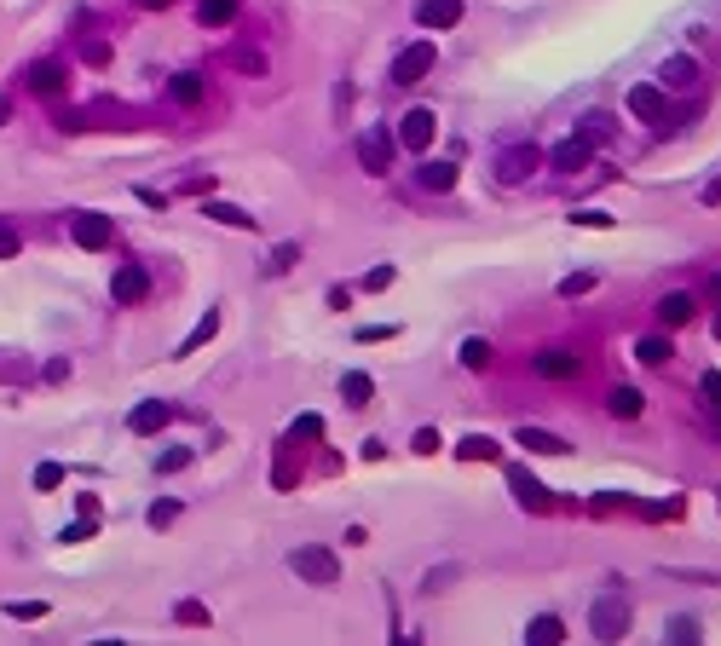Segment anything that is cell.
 Segmentation results:
<instances>
[{
    "instance_id": "cell-1",
    "label": "cell",
    "mask_w": 721,
    "mask_h": 646,
    "mask_svg": "<svg viewBox=\"0 0 721 646\" xmlns=\"http://www.w3.org/2000/svg\"><path fill=\"white\" fill-rule=\"evenodd\" d=\"M289 572L306 577V583H341V560H335V548L306 543V548H294V554H289Z\"/></svg>"
},
{
    "instance_id": "cell-2",
    "label": "cell",
    "mask_w": 721,
    "mask_h": 646,
    "mask_svg": "<svg viewBox=\"0 0 721 646\" xmlns=\"http://www.w3.org/2000/svg\"><path fill=\"white\" fill-rule=\"evenodd\" d=\"M589 629H594V641H623V635H630V601H618V594L594 601Z\"/></svg>"
},
{
    "instance_id": "cell-3",
    "label": "cell",
    "mask_w": 721,
    "mask_h": 646,
    "mask_svg": "<svg viewBox=\"0 0 721 646\" xmlns=\"http://www.w3.org/2000/svg\"><path fill=\"white\" fill-rule=\"evenodd\" d=\"M433 58H438V46H433V41H410V46H404V53L393 58V87H416L421 75L433 70Z\"/></svg>"
},
{
    "instance_id": "cell-4",
    "label": "cell",
    "mask_w": 721,
    "mask_h": 646,
    "mask_svg": "<svg viewBox=\"0 0 721 646\" xmlns=\"http://www.w3.org/2000/svg\"><path fill=\"white\" fill-rule=\"evenodd\" d=\"M537 168H543V150H537V145H508L503 156H496V168H491V173H496L503 185H525Z\"/></svg>"
},
{
    "instance_id": "cell-5",
    "label": "cell",
    "mask_w": 721,
    "mask_h": 646,
    "mask_svg": "<svg viewBox=\"0 0 721 646\" xmlns=\"http://www.w3.org/2000/svg\"><path fill=\"white\" fill-rule=\"evenodd\" d=\"M630 110H635V121H647V128H664L669 121L664 87H630Z\"/></svg>"
},
{
    "instance_id": "cell-6",
    "label": "cell",
    "mask_w": 721,
    "mask_h": 646,
    "mask_svg": "<svg viewBox=\"0 0 721 646\" xmlns=\"http://www.w3.org/2000/svg\"><path fill=\"white\" fill-rule=\"evenodd\" d=\"M24 82L35 87V92H46V99H53V92H64V87H70V64H64V58H35Z\"/></svg>"
},
{
    "instance_id": "cell-7",
    "label": "cell",
    "mask_w": 721,
    "mask_h": 646,
    "mask_svg": "<svg viewBox=\"0 0 721 646\" xmlns=\"http://www.w3.org/2000/svg\"><path fill=\"white\" fill-rule=\"evenodd\" d=\"M433 133H438V116H433V110H410V116L399 121V139H404L410 150H428Z\"/></svg>"
},
{
    "instance_id": "cell-8",
    "label": "cell",
    "mask_w": 721,
    "mask_h": 646,
    "mask_svg": "<svg viewBox=\"0 0 721 646\" xmlns=\"http://www.w3.org/2000/svg\"><path fill=\"white\" fill-rule=\"evenodd\" d=\"M70 231H75V243H82V248H110V237H116V226H110L104 214H75Z\"/></svg>"
},
{
    "instance_id": "cell-9",
    "label": "cell",
    "mask_w": 721,
    "mask_h": 646,
    "mask_svg": "<svg viewBox=\"0 0 721 646\" xmlns=\"http://www.w3.org/2000/svg\"><path fill=\"white\" fill-rule=\"evenodd\" d=\"M110 294H116L121 306H139V301H145V294H150V277L139 272V265H121V272L110 277Z\"/></svg>"
},
{
    "instance_id": "cell-10",
    "label": "cell",
    "mask_w": 721,
    "mask_h": 646,
    "mask_svg": "<svg viewBox=\"0 0 721 646\" xmlns=\"http://www.w3.org/2000/svg\"><path fill=\"white\" fill-rule=\"evenodd\" d=\"M358 168H364V173H387V168H393V145H387V133H364V139H358Z\"/></svg>"
},
{
    "instance_id": "cell-11",
    "label": "cell",
    "mask_w": 721,
    "mask_h": 646,
    "mask_svg": "<svg viewBox=\"0 0 721 646\" xmlns=\"http://www.w3.org/2000/svg\"><path fill=\"white\" fill-rule=\"evenodd\" d=\"M508 491L520 497V502H525L531 514H548V508H554V502H548V491H543V485H537V479L525 474V468H508Z\"/></svg>"
},
{
    "instance_id": "cell-12",
    "label": "cell",
    "mask_w": 721,
    "mask_h": 646,
    "mask_svg": "<svg viewBox=\"0 0 721 646\" xmlns=\"http://www.w3.org/2000/svg\"><path fill=\"white\" fill-rule=\"evenodd\" d=\"M168 416H174V410H168L162 399H145V404H139L133 416H128V433H139V439H145V433H162V428H168Z\"/></svg>"
},
{
    "instance_id": "cell-13",
    "label": "cell",
    "mask_w": 721,
    "mask_h": 646,
    "mask_svg": "<svg viewBox=\"0 0 721 646\" xmlns=\"http://www.w3.org/2000/svg\"><path fill=\"white\" fill-rule=\"evenodd\" d=\"M589 156H594V145H583V139H560V145L548 150V162H554L560 173H583Z\"/></svg>"
},
{
    "instance_id": "cell-14",
    "label": "cell",
    "mask_w": 721,
    "mask_h": 646,
    "mask_svg": "<svg viewBox=\"0 0 721 646\" xmlns=\"http://www.w3.org/2000/svg\"><path fill=\"white\" fill-rule=\"evenodd\" d=\"M416 18L428 24V29H457L462 24V0H421Z\"/></svg>"
},
{
    "instance_id": "cell-15",
    "label": "cell",
    "mask_w": 721,
    "mask_h": 646,
    "mask_svg": "<svg viewBox=\"0 0 721 646\" xmlns=\"http://www.w3.org/2000/svg\"><path fill=\"white\" fill-rule=\"evenodd\" d=\"M577 370H583V364H577V352H560V346L537 352V375H548V381H572Z\"/></svg>"
},
{
    "instance_id": "cell-16",
    "label": "cell",
    "mask_w": 721,
    "mask_h": 646,
    "mask_svg": "<svg viewBox=\"0 0 721 646\" xmlns=\"http://www.w3.org/2000/svg\"><path fill=\"white\" fill-rule=\"evenodd\" d=\"M416 185H421V191H433V197H445L450 185H457V162H421Z\"/></svg>"
},
{
    "instance_id": "cell-17",
    "label": "cell",
    "mask_w": 721,
    "mask_h": 646,
    "mask_svg": "<svg viewBox=\"0 0 721 646\" xmlns=\"http://www.w3.org/2000/svg\"><path fill=\"white\" fill-rule=\"evenodd\" d=\"M693 312H698V301L693 294H664V301H658V318H664V329H681V323H693Z\"/></svg>"
},
{
    "instance_id": "cell-18",
    "label": "cell",
    "mask_w": 721,
    "mask_h": 646,
    "mask_svg": "<svg viewBox=\"0 0 721 646\" xmlns=\"http://www.w3.org/2000/svg\"><path fill=\"white\" fill-rule=\"evenodd\" d=\"M635 358H640V364H652V370H664L669 358H676V341H669V335H640Z\"/></svg>"
},
{
    "instance_id": "cell-19",
    "label": "cell",
    "mask_w": 721,
    "mask_h": 646,
    "mask_svg": "<svg viewBox=\"0 0 721 646\" xmlns=\"http://www.w3.org/2000/svg\"><path fill=\"white\" fill-rule=\"evenodd\" d=\"M514 439H520V450H537V456H572L566 439H554V433H543V428H520Z\"/></svg>"
},
{
    "instance_id": "cell-20",
    "label": "cell",
    "mask_w": 721,
    "mask_h": 646,
    "mask_svg": "<svg viewBox=\"0 0 721 646\" xmlns=\"http://www.w3.org/2000/svg\"><path fill=\"white\" fill-rule=\"evenodd\" d=\"M658 82H664V87H698V64H693V58H664V70H658Z\"/></svg>"
},
{
    "instance_id": "cell-21",
    "label": "cell",
    "mask_w": 721,
    "mask_h": 646,
    "mask_svg": "<svg viewBox=\"0 0 721 646\" xmlns=\"http://www.w3.org/2000/svg\"><path fill=\"white\" fill-rule=\"evenodd\" d=\"M341 399H347L352 410H364V404L375 399V381H370V375H364V370H352V375H341Z\"/></svg>"
},
{
    "instance_id": "cell-22",
    "label": "cell",
    "mask_w": 721,
    "mask_h": 646,
    "mask_svg": "<svg viewBox=\"0 0 721 646\" xmlns=\"http://www.w3.org/2000/svg\"><path fill=\"white\" fill-rule=\"evenodd\" d=\"M214 219V226H231V231H255V219H248V208H231V202H208V208H202Z\"/></svg>"
},
{
    "instance_id": "cell-23",
    "label": "cell",
    "mask_w": 721,
    "mask_h": 646,
    "mask_svg": "<svg viewBox=\"0 0 721 646\" xmlns=\"http://www.w3.org/2000/svg\"><path fill=\"white\" fill-rule=\"evenodd\" d=\"M231 18H237V0H202L197 6V24H208V29H226Z\"/></svg>"
},
{
    "instance_id": "cell-24",
    "label": "cell",
    "mask_w": 721,
    "mask_h": 646,
    "mask_svg": "<svg viewBox=\"0 0 721 646\" xmlns=\"http://www.w3.org/2000/svg\"><path fill=\"white\" fill-rule=\"evenodd\" d=\"M640 404H647V399H640L635 387H612V399H606V410H612L618 421H635V416H640Z\"/></svg>"
},
{
    "instance_id": "cell-25",
    "label": "cell",
    "mask_w": 721,
    "mask_h": 646,
    "mask_svg": "<svg viewBox=\"0 0 721 646\" xmlns=\"http://www.w3.org/2000/svg\"><path fill=\"white\" fill-rule=\"evenodd\" d=\"M168 92H174V104H202V75L191 70H179L174 82H168Z\"/></svg>"
},
{
    "instance_id": "cell-26",
    "label": "cell",
    "mask_w": 721,
    "mask_h": 646,
    "mask_svg": "<svg viewBox=\"0 0 721 646\" xmlns=\"http://www.w3.org/2000/svg\"><path fill=\"white\" fill-rule=\"evenodd\" d=\"M525 641L531 646H560V641H566V629H560V618H537L525 629Z\"/></svg>"
},
{
    "instance_id": "cell-27",
    "label": "cell",
    "mask_w": 721,
    "mask_h": 646,
    "mask_svg": "<svg viewBox=\"0 0 721 646\" xmlns=\"http://www.w3.org/2000/svg\"><path fill=\"white\" fill-rule=\"evenodd\" d=\"M457 456H462V462H496V439H462V445H457Z\"/></svg>"
},
{
    "instance_id": "cell-28",
    "label": "cell",
    "mask_w": 721,
    "mask_h": 646,
    "mask_svg": "<svg viewBox=\"0 0 721 646\" xmlns=\"http://www.w3.org/2000/svg\"><path fill=\"white\" fill-rule=\"evenodd\" d=\"M214 329H219V312H208V318H202V323L191 329V335H185V341H179V352H197V346H202V341H214Z\"/></svg>"
},
{
    "instance_id": "cell-29",
    "label": "cell",
    "mask_w": 721,
    "mask_h": 646,
    "mask_svg": "<svg viewBox=\"0 0 721 646\" xmlns=\"http://www.w3.org/2000/svg\"><path fill=\"white\" fill-rule=\"evenodd\" d=\"M462 364L485 370V364H491V341H462Z\"/></svg>"
},
{
    "instance_id": "cell-30",
    "label": "cell",
    "mask_w": 721,
    "mask_h": 646,
    "mask_svg": "<svg viewBox=\"0 0 721 646\" xmlns=\"http://www.w3.org/2000/svg\"><path fill=\"white\" fill-rule=\"evenodd\" d=\"M294 260H301V248H294V243H277V248H272V260H265V272L277 277V272H289Z\"/></svg>"
},
{
    "instance_id": "cell-31",
    "label": "cell",
    "mask_w": 721,
    "mask_h": 646,
    "mask_svg": "<svg viewBox=\"0 0 721 646\" xmlns=\"http://www.w3.org/2000/svg\"><path fill=\"white\" fill-rule=\"evenodd\" d=\"M606 139H612V121H606V116H589V121H583V145H606Z\"/></svg>"
},
{
    "instance_id": "cell-32",
    "label": "cell",
    "mask_w": 721,
    "mask_h": 646,
    "mask_svg": "<svg viewBox=\"0 0 721 646\" xmlns=\"http://www.w3.org/2000/svg\"><path fill=\"white\" fill-rule=\"evenodd\" d=\"M58 485H64V468H58V462H41V468H35V491H58Z\"/></svg>"
},
{
    "instance_id": "cell-33",
    "label": "cell",
    "mask_w": 721,
    "mask_h": 646,
    "mask_svg": "<svg viewBox=\"0 0 721 646\" xmlns=\"http://www.w3.org/2000/svg\"><path fill=\"white\" fill-rule=\"evenodd\" d=\"M174 618H179V623H202V629H208V606H202V601H179V606H174Z\"/></svg>"
},
{
    "instance_id": "cell-34",
    "label": "cell",
    "mask_w": 721,
    "mask_h": 646,
    "mask_svg": "<svg viewBox=\"0 0 721 646\" xmlns=\"http://www.w3.org/2000/svg\"><path fill=\"white\" fill-rule=\"evenodd\" d=\"M572 226H589V231H606V226H612V214H601V208H577V214H572Z\"/></svg>"
},
{
    "instance_id": "cell-35",
    "label": "cell",
    "mask_w": 721,
    "mask_h": 646,
    "mask_svg": "<svg viewBox=\"0 0 721 646\" xmlns=\"http://www.w3.org/2000/svg\"><path fill=\"white\" fill-rule=\"evenodd\" d=\"M185 462H191V450H185V445H174V450L156 456V468H162V474H174V468H185Z\"/></svg>"
},
{
    "instance_id": "cell-36",
    "label": "cell",
    "mask_w": 721,
    "mask_h": 646,
    "mask_svg": "<svg viewBox=\"0 0 721 646\" xmlns=\"http://www.w3.org/2000/svg\"><path fill=\"white\" fill-rule=\"evenodd\" d=\"M6 618H46L41 601H6Z\"/></svg>"
},
{
    "instance_id": "cell-37",
    "label": "cell",
    "mask_w": 721,
    "mask_h": 646,
    "mask_svg": "<svg viewBox=\"0 0 721 646\" xmlns=\"http://www.w3.org/2000/svg\"><path fill=\"white\" fill-rule=\"evenodd\" d=\"M18 248H24V237L12 226H0V260H18Z\"/></svg>"
},
{
    "instance_id": "cell-38",
    "label": "cell",
    "mask_w": 721,
    "mask_h": 646,
    "mask_svg": "<svg viewBox=\"0 0 721 646\" xmlns=\"http://www.w3.org/2000/svg\"><path fill=\"white\" fill-rule=\"evenodd\" d=\"M231 64H237V70H248V75H260V70H265V58H260V53H248V46H243V53H231Z\"/></svg>"
},
{
    "instance_id": "cell-39",
    "label": "cell",
    "mask_w": 721,
    "mask_h": 646,
    "mask_svg": "<svg viewBox=\"0 0 721 646\" xmlns=\"http://www.w3.org/2000/svg\"><path fill=\"white\" fill-rule=\"evenodd\" d=\"M589 289H594V277H589V272H577V277L560 283V294H566V301H572V294H589Z\"/></svg>"
},
{
    "instance_id": "cell-40",
    "label": "cell",
    "mask_w": 721,
    "mask_h": 646,
    "mask_svg": "<svg viewBox=\"0 0 721 646\" xmlns=\"http://www.w3.org/2000/svg\"><path fill=\"white\" fill-rule=\"evenodd\" d=\"M410 445H416L421 456H433V450H438V428H416V439H410Z\"/></svg>"
},
{
    "instance_id": "cell-41",
    "label": "cell",
    "mask_w": 721,
    "mask_h": 646,
    "mask_svg": "<svg viewBox=\"0 0 721 646\" xmlns=\"http://www.w3.org/2000/svg\"><path fill=\"white\" fill-rule=\"evenodd\" d=\"M294 439H323V421L318 416H301V421H294Z\"/></svg>"
},
{
    "instance_id": "cell-42",
    "label": "cell",
    "mask_w": 721,
    "mask_h": 646,
    "mask_svg": "<svg viewBox=\"0 0 721 646\" xmlns=\"http://www.w3.org/2000/svg\"><path fill=\"white\" fill-rule=\"evenodd\" d=\"M698 392H704L710 404H721V370H710V375H704V381H698Z\"/></svg>"
},
{
    "instance_id": "cell-43",
    "label": "cell",
    "mask_w": 721,
    "mask_h": 646,
    "mask_svg": "<svg viewBox=\"0 0 721 646\" xmlns=\"http://www.w3.org/2000/svg\"><path fill=\"white\" fill-rule=\"evenodd\" d=\"M387 283H393V265H375V272H370V277H364V289H370V294H375V289H387Z\"/></svg>"
},
{
    "instance_id": "cell-44",
    "label": "cell",
    "mask_w": 721,
    "mask_h": 646,
    "mask_svg": "<svg viewBox=\"0 0 721 646\" xmlns=\"http://www.w3.org/2000/svg\"><path fill=\"white\" fill-rule=\"evenodd\" d=\"M174 514H179V502H156V508H150V525H168Z\"/></svg>"
},
{
    "instance_id": "cell-45",
    "label": "cell",
    "mask_w": 721,
    "mask_h": 646,
    "mask_svg": "<svg viewBox=\"0 0 721 646\" xmlns=\"http://www.w3.org/2000/svg\"><path fill=\"white\" fill-rule=\"evenodd\" d=\"M704 202H721V179H716V185H704Z\"/></svg>"
},
{
    "instance_id": "cell-46",
    "label": "cell",
    "mask_w": 721,
    "mask_h": 646,
    "mask_svg": "<svg viewBox=\"0 0 721 646\" xmlns=\"http://www.w3.org/2000/svg\"><path fill=\"white\" fill-rule=\"evenodd\" d=\"M710 294H716V301H721V272H710Z\"/></svg>"
},
{
    "instance_id": "cell-47",
    "label": "cell",
    "mask_w": 721,
    "mask_h": 646,
    "mask_svg": "<svg viewBox=\"0 0 721 646\" xmlns=\"http://www.w3.org/2000/svg\"><path fill=\"white\" fill-rule=\"evenodd\" d=\"M6 121H12V104H6V99H0V128H6Z\"/></svg>"
},
{
    "instance_id": "cell-48",
    "label": "cell",
    "mask_w": 721,
    "mask_h": 646,
    "mask_svg": "<svg viewBox=\"0 0 721 646\" xmlns=\"http://www.w3.org/2000/svg\"><path fill=\"white\" fill-rule=\"evenodd\" d=\"M139 6H145V12H162V6H168V0H139Z\"/></svg>"
},
{
    "instance_id": "cell-49",
    "label": "cell",
    "mask_w": 721,
    "mask_h": 646,
    "mask_svg": "<svg viewBox=\"0 0 721 646\" xmlns=\"http://www.w3.org/2000/svg\"><path fill=\"white\" fill-rule=\"evenodd\" d=\"M716 335H721V323H716Z\"/></svg>"
}]
</instances>
